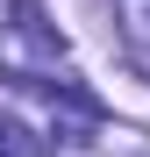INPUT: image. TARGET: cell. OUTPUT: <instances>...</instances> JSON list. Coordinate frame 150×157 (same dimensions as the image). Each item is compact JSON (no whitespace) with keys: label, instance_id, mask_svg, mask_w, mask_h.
I'll return each instance as SVG.
<instances>
[{"label":"cell","instance_id":"obj_2","mask_svg":"<svg viewBox=\"0 0 150 157\" xmlns=\"http://www.w3.org/2000/svg\"><path fill=\"white\" fill-rule=\"evenodd\" d=\"M36 150H43V143L29 136V128H21L14 114H0V157H36Z\"/></svg>","mask_w":150,"mask_h":157},{"label":"cell","instance_id":"obj_1","mask_svg":"<svg viewBox=\"0 0 150 157\" xmlns=\"http://www.w3.org/2000/svg\"><path fill=\"white\" fill-rule=\"evenodd\" d=\"M121 43H129V64L150 71V0H121Z\"/></svg>","mask_w":150,"mask_h":157}]
</instances>
